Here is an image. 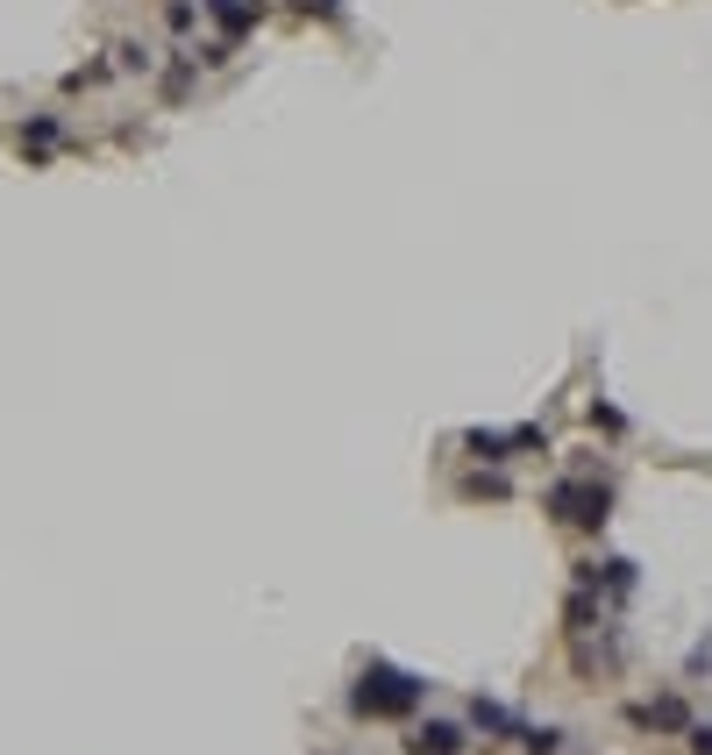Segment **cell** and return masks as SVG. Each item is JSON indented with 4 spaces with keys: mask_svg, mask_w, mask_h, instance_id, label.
<instances>
[{
    "mask_svg": "<svg viewBox=\"0 0 712 755\" xmlns=\"http://www.w3.org/2000/svg\"><path fill=\"white\" fill-rule=\"evenodd\" d=\"M307 8H321V14H328V22H336V14H342V0H307Z\"/></svg>",
    "mask_w": 712,
    "mask_h": 755,
    "instance_id": "52a82bcc",
    "label": "cell"
},
{
    "mask_svg": "<svg viewBox=\"0 0 712 755\" xmlns=\"http://www.w3.org/2000/svg\"><path fill=\"white\" fill-rule=\"evenodd\" d=\"M521 742H527V755H556V748H563V734H556V727H527Z\"/></svg>",
    "mask_w": 712,
    "mask_h": 755,
    "instance_id": "8992f818",
    "label": "cell"
},
{
    "mask_svg": "<svg viewBox=\"0 0 712 755\" xmlns=\"http://www.w3.org/2000/svg\"><path fill=\"white\" fill-rule=\"evenodd\" d=\"M414 755H463V727H449V720L414 727Z\"/></svg>",
    "mask_w": 712,
    "mask_h": 755,
    "instance_id": "7a4b0ae2",
    "label": "cell"
},
{
    "mask_svg": "<svg viewBox=\"0 0 712 755\" xmlns=\"http://www.w3.org/2000/svg\"><path fill=\"white\" fill-rule=\"evenodd\" d=\"M350 705H357V713H414V705H420V677L371 663V670H363V685L350 691Z\"/></svg>",
    "mask_w": 712,
    "mask_h": 755,
    "instance_id": "6da1fadb",
    "label": "cell"
},
{
    "mask_svg": "<svg viewBox=\"0 0 712 755\" xmlns=\"http://www.w3.org/2000/svg\"><path fill=\"white\" fill-rule=\"evenodd\" d=\"M471 720H478L484 734H513V713H506V705H492V699H471Z\"/></svg>",
    "mask_w": 712,
    "mask_h": 755,
    "instance_id": "5b68a950",
    "label": "cell"
},
{
    "mask_svg": "<svg viewBox=\"0 0 712 755\" xmlns=\"http://www.w3.org/2000/svg\"><path fill=\"white\" fill-rule=\"evenodd\" d=\"M200 8L215 14V22L229 29V36H242V29H256V14H264V8H256V0H200Z\"/></svg>",
    "mask_w": 712,
    "mask_h": 755,
    "instance_id": "277c9868",
    "label": "cell"
},
{
    "mask_svg": "<svg viewBox=\"0 0 712 755\" xmlns=\"http://www.w3.org/2000/svg\"><path fill=\"white\" fill-rule=\"evenodd\" d=\"M556 506H570V521H578V527H599L605 521V492H584V485H563V492H556Z\"/></svg>",
    "mask_w": 712,
    "mask_h": 755,
    "instance_id": "3957f363",
    "label": "cell"
}]
</instances>
